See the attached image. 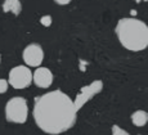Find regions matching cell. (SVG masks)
Wrapping results in <instances>:
<instances>
[{
	"instance_id": "5bb4252c",
	"label": "cell",
	"mask_w": 148,
	"mask_h": 135,
	"mask_svg": "<svg viewBox=\"0 0 148 135\" xmlns=\"http://www.w3.org/2000/svg\"><path fill=\"white\" fill-rule=\"evenodd\" d=\"M135 1H138V3H139V1H147V0H135Z\"/></svg>"
},
{
	"instance_id": "4fadbf2b",
	"label": "cell",
	"mask_w": 148,
	"mask_h": 135,
	"mask_svg": "<svg viewBox=\"0 0 148 135\" xmlns=\"http://www.w3.org/2000/svg\"><path fill=\"white\" fill-rule=\"evenodd\" d=\"M54 1H56L58 5H67L71 0H54Z\"/></svg>"
},
{
	"instance_id": "7c38bea8",
	"label": "cell",
	"mask_w": 148,
	"mask_h": 135,
	"mask_svg": "<svg viewBox=\"0 0 148 135\" xmlns=\"http://www.w3.org/2000/svg\"><path fill=\"white\" fill-rule=\"evenodd\" d=\"M52 17L50 16H44V17H41L40 18V22H41V25L42 26H45V27H49L50 25H52Z\"/></svg>"
},
{
	"instance_id": "6da1fadb",
	"label": "cell",
	"mask_w": 148,
	"mask_h": 135,
	"mask_svg": "<svg viewBox=\"0 0 148 135\" xmlns=\"http://www.w3.org/2000/svg\"><path fill=\"white\" fill-rule=\"evenodd\" d=\"M77 110L73 100L61 90L45 93L35 99L34 119L38 127L47 134L58 135L73 127Z\"/></svg>"
},
{
	"instance_id": "7a4b0ae2",
	"label": "cell",
	"mask_w": 148,
	"mask_h": 135,
	"mask_svg": "<svg viewBox=\"0 0 148 135\" xmlns=\"http://www.w3.org/2000/svg\"><path fill=\"white\" fill-rule=\"evenodd\" d=\"M116 35L127 50L140 51L148 47V26L140 19H120L116 26Z\"/></svg>"
},
{
	"instance_id": "5b68a950",
	"label": "cell",
	"mask_w": 148,
	"mask_h": 135,
	"mask_svg": "<svg viewBox=\"0 0 148 135\" xmlns=\"http://www.w3.org/2000/svg\"><path fill=\"white\" fill-rule=\"evenodd\" d=\"M102 89H103V82L101 80H95L92 84L82 86L81 90L79 91V94L76 95L75 100H73V104H75V108L77 111H80L90 99H93L98 93H101Z\"/></svg>"
},
{
	"instance_id": "9c48e42d",
	"label": "cell",
	"mask_w": 148,
	"mask_h": 135,
	"mask_svg": "<svg viewBox=\"0 0 148 135\" xmlns=\"http://www.w3.org/2000/svg\"><path fill=\"white\" fill-rule=\"evenodd\" d=\"M132 122L134 123L135 126H144L148 122V113L146 111H135L134 113L132 114Z\"/></svg>"
},
{
	"instance_id": "ba28073f",
	"label": "cell",
	"mask_w": 148,
	"mask_h": 135,
	"mask_svg": "<svg viewBox=\"0 0 148 135\" xmlns=\"http://www.w3.org/2000/svg\"><path fill=\"white\" fill-rule=\"evenodd\" d=\"M3 10L5 13H13L14 16H18L22 12V4L19 0H4Z\"/></svg>"
},
{
	"instance_id": "8fae6325",
	"label": "cell",
	"mask_w": 148,
	"mask_h": 135,
	"mask_svg": "<svg viewBox=\"0 0 148 135\" xmlns=\"http://www.w3.org/2000/svg\"><path fill=\"white\" fill-rule=\"evenodd\" d=\"M8 86H9V82L7 80L0 79V94H4L8 90Z\"/></svg>"
},
{
	"instance_id": "30bf717a",
	"label": "cell",
	"mask_w": 148,
	"mask_h": 135,
	"mask_svg": "<svg viewBox=\"0 0 148 135\" xmlns=\"http://www.w3.org/2000/svg\"><path fill=\"white\" fill-rule=\"evenodd\" d=\"M112 135H130V134L127 133L126 130L121 129L120 126L113 125V126H112Z\"/></svg>"
},
{
	"instance_id": "3957f363",
	"label": "cell",
	"mask_w": 148,
	"mask_h": 135,
	"mask_svg": "<svg viewBox=\"0 0 148 135\" xmlns=\"http://www.w3.org/2000/svg\"><path fill=\"white\" fill-rule=\"evenodd\" d=\"M5 117L9 122L23 123L28 117V106L25 98L14 97L9 99L5 104Z\"/></svg>"
},
{
	"instance_id": "52a82bcc",
	"label": "cell",
	"mask_w": 148,
	"mask_h": 135,
	"mask_svg": "<svg viewBox=\"0 0 148 135\" xmlns=\"http://www.w3.org/2000/svg\"><path fill=\"white\" fill-rule=\"evenodd\" d=\"M32 81L38 88L47 89L53 82V73L45 67H38L32 73Z\"/></svg>"
},
{
	"instance_id": "9a60e30c",
	"label": "cell",
	"mask_w": 148,
	"mask_h": 135,
	"mask_svg": "<svg viewBox=\"0 0 148 135\" xmlns=\"http://www.w3.org/2000/svg\"><path fill=\"white\" fill-rule=\"evenodd\" d=\"M0 62H1V57H0Z\"/></svg>"
},
{
	"instance_id": "8992f818",
	"label": "cell",
	"mask_w": 148,
	"mask_h": 135,
	"mask_svg": "<svg viewBox=\"0 0 148 135\" xmlns=\"http://www.w3.org/2000/svg\"><path fill=\"white\" fill-rule=\"evenodd\" d=\"M23 61L30 67H39L44 59V51L39 44H30L23 50Z\"/></svg>"
},
{
	"instance_id": "277c9868",
	"label": "cell",
	"mask_w": 148,
	"mask_h": 135,
	"mask_svg": "<svg viewBox=\"0 0 148 135\" xmlns=\"http://www.w3.org/2000/svg\"><path fill=\"white\" fill-rule=\"evenodd\" d=\"M8 82L14 89H26L32 82V72L30 71V68L27 66L13 67L9 72Z\"/></svg>"
}]
</instances>
